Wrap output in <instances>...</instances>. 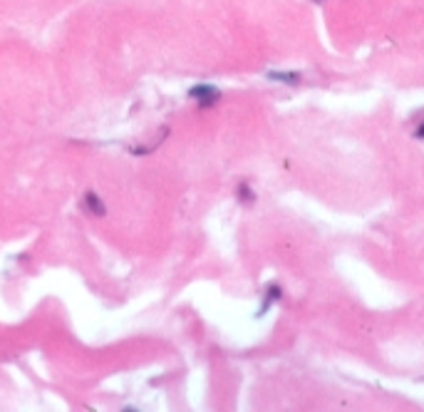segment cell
I'll return each instance as SVG.
<instances>
[{
	"label": "cell",
	"mask_w": 424,
	"mask_h": 412,
	"mask_svg": "<svg viewBox=\"0 0 424 412\" xmlns=\"http://www.w3.org/2000/svg\"><path fill=\"white\" fill-rule=\"evenodd\" d=\"M85 204H87V209L92 211L94 216H104V214H107V206H104V202L97 197V192H92V189L85 194Z\"/></svg>",
	"instance_id": "obj_2"
},
{
	"label": "cell",
	"mask_w": 424,
	"mask_h": 412,
	"mask_svg": "<svg viewBox=\"0 0 424 412\" xmlns=\"http://www.w3.org/2000/svg\"><path fill=\"white\" fill-rule=\"evenodd\" d=\"M189 97L196 99V102L201 104V107H211V104H216L221 99V92L214 87V85H194V87L189 90Z\"/></svg>",
	"instance_id": "obj_1"
},
{
	"label": "cell",
	"mask_w": 424,
	"mask_h": 412,
	"mask_svg": "<svg viewBox=\"0 0 424 412\" xmlns=\"http://www.w3.org/2000/svg\"><path fill=\"white\" fill-rule=\"evenodd\" d=\"M417 137H420V139H424V122H422V127L417 129Z\"/></svg>",
	"instance_id": "obj_4"
},
{
	"label": "cell",
	"mask_w": 424,
	"mask_h": 412,
	"mask_svg": "<svg viewBox=\"0 0 424 412\" xmlns=\"http://www.w3.org/2000/svg\"><path fill=\"white\" fill-rule=\"evenodd\" d=\"M312 3H325V0H312Z\"/></svg>",
	"instance_id": "obj_5"
},
{
	"label": "cell",
	"mask_w": 424,
	"mask_h": 412,
	"mask_svg": "<svg viewBox=\"0 0 424 412\" xmlns=\"http://www.w3.org/2000/svg\"><path fill=\"white\" fill-rule=\"evenodd\" d=\"M268 80L283 85H300V75L298 72H268Z\"/></svg>",
	"instance_id": "obj_3"
}]
</instances>
